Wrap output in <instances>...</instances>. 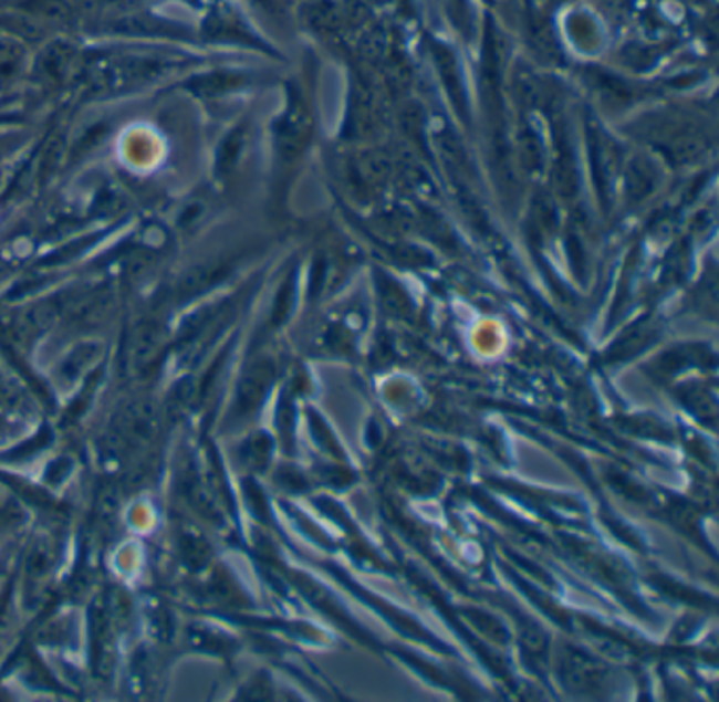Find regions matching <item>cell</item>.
Returning <instances> with one entry per match:
<instances>
[{
	"label": "cell",
	"instance_id": "1",
	"mask_svg": "<svg viewBox=\"0 0 719 702\" xmlns=\"http://www.w3.org/2000/svg\"><path fill=\"white\" fill-rule=\"evenodd\" d=\"M181 553L186 555V559H188L192 566L205 564V562H207V548H205L201 541L195 538V536H184V538H181Z\"/></svg>",
	"mask_w": 719,
	"mask_h": 702
}]
</instances>
